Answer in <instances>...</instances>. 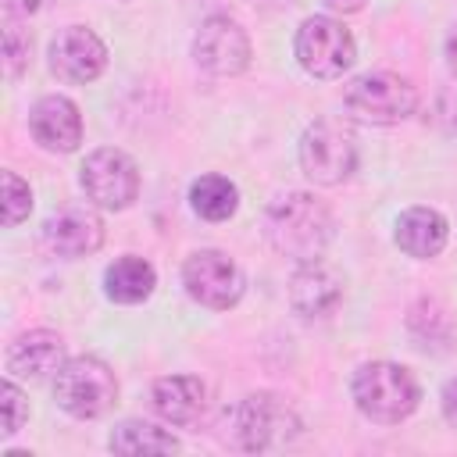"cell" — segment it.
<instances>
[{
  "label": "cell",
  "mask_w": 457,
  "mask_h": 457,
  "mask_svg": "<svg viewBox=\"0 0 457 457\" xmlns=\"http://www.w3.org/2000/svg\"><path fill=\"white\" fill-rule=\"evenodd\" d=\"M264 236L275 253L307 264L318 261L328 236H332V214L328 207L311 193H289L275 200L264 214Z\"/></svg>",
  "instance_id": "obj_1"
},
{
  "label": "cell",
  "mask_w": 457,
  "mask_h": 457,
  "mask_svg": "<svg viewBox=\"0 0 457 457\" xmlns=\"http://www.w3.org/2000/svg\"><path fill=\"white\" fill-rule=\"evenodd\" d=\"M418 400H421V389L403 364L371 361V364H361L353 375V403L364 418L378 425H400L403 418L414 414Z\"/></svg>",
  "instance_id": "obj_2"
},
{
  "label": "cell",
  "mask_w": 457,
  "mask_h": 457,
  "mask_svg": "<svg viewBox=\"0 0 457 457\" xmlns=\"http://www.w3.org/2000/svg\"><path fill=\"white\" fill-rule=\"evenodd\" d=\"M54 400L71 418H100L118 400V378L100 357H71L54 375Z\"/></svg>",
  "instance_id": "obj_3"
},
{
  "label": "cell",
  "mask_w": 457,
  "mask_h": 457,
  "mask_svg": "<svg viewBox=\"0 0 457 457\" xmlns=\"http://www.w3.org/2000/svg\"><path fill=\"white\" fill-rule=\"evenodd\" d=\"M300 168L318 186H339L357 168V143L346 121L318 118L300 136Z\"/></svg>",
  "instance_id": "obj_4"
},
{
  "label": "cell",
  "mask_w": 457,
  "mask_h": 457,
  "mask_svg": "<svg viewBox=\"0 0 457 457\" xmlns=\"http://www.w3.org/2000/svg\"><path fill=\"white\" fill-rule=\"evenodd\" d=\"M346 111L368 125H396L418 107V93L407 79L393 71H368L346 86Z\"/></svg>",
  "instance_id": "obj_5"
},
{
  "label": "cell",
  "mask_w": 457,
  "mask_h": 457,
  "mask_svg": "<svg viewBox=\"0 0 457 457\" xmlns=\"http://www.w3.org/2000/svg\"><path fill=\"white\" fill-rule=\"evenodd\" d=\"M353 36L343 21L328 14H314L296 29V61L314 79H339L353 64Z\"/></svg>",
  "instance_id": "obj_6"
},
{
  "label": "cell",
  "mask_w": 457,
  "mask_h": 457,
  "mask_svg": "<svg viewBox=\"0 0 457 457\" xmlns=\"http://www.w3.org/2000/svg\"><path fill=\"white\" fill-rule=\"evenodd\" d=\"M86 196L104 211H125L139 196V168L125 150H93L79 175Z\"/></svg>",
  "instance_id": "obj_7"
},
{
  "label": "cell",
  "mask_w": 457,
  "mask_h": 457,
  "mask_svg": "<svg viewBox=\"0 0 457 457\" xmlns=\"http://www.w3.org/2000/svg\"><path fill=\"white\" fill-rule=\"evenodd\" d=\"M182 286H186V293L196 303H204L211 311H228L232 303H239L246 282H243L239 264L228 253H221V250H196L182 264Z\"/></svg>",
  "instance_id": "obj_8"
},
{
  "label": "cell",
  "mask_w": 457,
  "mask_h": 457,
  "mask_svg": "<svg viewBox=\"0 0 457 457\" xmlns=\"http://www.w3.org/2000/svg\"><path fill=\"white\" fill-rule=\"evenodd\" d=\"M296 432H300V418L289 411L286 400L271 393H253L236 411V436L246 450L261 453V450L289 446Z\"/></svg>",
  "instance_id": "obj_9"
},
{
  "label": "cell",
  "mask_w": 457,
  "mask_h": 457,
  "mask_svg": "<svg viewBox=\"0 0 457 457\" xmlns=\"http://www.w3.org/2000/svg\"><path fill=\"white\" fill-rule=\"evenodd\" d=\"M193 61H196L207 75H218V79L239 75V71L250 64V39H246V32H243L232 18L214 14V18H207V21L196 29Z\"/></svg>",
  "instance_id": "obj_10"
},
{
  "label": "cell",
  "mask_w": 457,
  "mask_h": 457,
  "mask_svg": "<svg viewBox=\"0 0 457 457\" xmlns=\"http://www.w3.org/2000/svg\"><path fill=\"white\" fill-rule=\"evenodd\" d=\"M107 64V46L86 25H68L50 39V68L64 82H93Z\"/></svg>",
  "instance_id": "obj_11"
},
{
  "label": "cell",
  "mask_w": 457,
  "mask_h": 457,
  "mask_svg": "<svg viewBox=\"0 0 457 457\" xmlns=\"http://www.w3.org/2000/svg\"><path fill=\"white\" fill-rule=\"evenodd\" d=\"M43 243L57 257H86L104 243V221L96 211L68 204L43 221Z\"/></svg>",
  "instance_id": "obj_12"
},
{
  "label": "cell",
  "mask_w": 457,
  "mask_h": 457,
  "mask_svg": "<svg viewBox=\"0 0 457 457\" xmlns=\"http://www.w3.org/2000/svg\"><path fill=\"white\" fill-rule=\"evenodd\" d=\"M29 129L39 146L54 154H71L82 143V114L68 96H43L29 111Z\"/></svg>",
  "instance_id": "obj_13"
},
{
  "label": "cell",
  "mask_w": 457,
  "mask_h": 457,
  "mask_svg": "<svg viewBox=\"0 0 457 457\" xmlns=\"http://www.w3.org/2000/svg\"><path fill=\"white\" fill-rule=\"evenodd\" d=\"M339 300H343V278L328 264H321V261L300 264V271L289 282V303L296 314L325 318L339 307Z\"/></svg>",
  "instance_id": "obj_14"
},
{
  "label": "cell",
  "mask_w": 457,
  "mask_h": 457,
  "mask_svg": "<svg viewBox=\"0 0 457 457\" xmlns=\"http://www.w3.org/2000/svg\"><path fill=\"white\" fill-rule=\"evenodd\" d=\"M64 364V343L57 332H46V328H36V332H25L11 343L7 350V375L11 378H46V375H57Z\"/></svg>",
  "instance_id": "obj_15"
},
{
  "label": "cell",
  "mask_w": 457,
  "mask_h": 457,
  "mask_svg": "<svg viewBox=\"0 0 457 457\" xmlns=\"http://www.w3.org/2000/svg\"><path fill=\"white\" fill-rule=\"evenodd\" d=\"M393 236H396V246L407 257L428 261L446 246V218L439 211H432V207H407L396 218V232Z\"/></svg>",
  "instance_id": "obj_16"
},
{
  "label": "cell",
  "mask_w": 457,
  "mask_h": 457,
  "mask_svg": "<svg viewBox=\"0 0 457 457\" xmlns=\"http://www.w3.org/2000/svg\"><path fill=\"white\" fill-rule=\"evenodd\" d=\"M150 400L168 425H189L204 411V382L193 375H164L154 382Z\"/></svg>",
  "instance_id": "obj_17"
},
{
  "label": "cell",
  "mask_w": 457,
  "mask_h": 457,
  "mask_svg": "<svg viewBox=\"0 0 457 457\" xmlns=\"http://www.w3.org/2000/svg\"><path fill=\"white\" fill-rule=\"evenodd\" d=\"M154 286H157L154 264L143 261V257H132V253L118 257V261L104 271V293H107L114 303H139V300H146V296L154 293Z\"/></svg>",
  "instance_id": "obj_18"
},
{
  "label": "cell",
  "mask_w": 457,
  "mask_h": 457,
  "mask_svg": "<svg viewBox=\"0 0 457 457\" xmlns=\"http://www.w3.org/2000/svg\"><path fill=\"white\" fill-rule=\"evenodd\" d=\"M189 204L200 218L207 221H225L236 214L239 207V189L236 182H228L225 175H200L193 186H189Z\"/></svg>",
  "instance_id": "obj_19"
},
{
  "label": "cell",
  "mask_w": 457,
  "mask_h": 457,
  "mask_svg": "<svg viewBox=\"0 0 457 457\" xmlns=\"http://www.w3.org/2000/svg\"><path fill=\"white\" fill-rule=\"evenodd\" d=\"M107 446H111L114 453L139 457V453H171L179 443H175L171 432H164V428H157V425H146V421H121V425L111 432Z\"/></svg>",
  "instance_id": "obj_20"
},
{
  "label": "cell",
  "mask_w": 457,
  "mask_h": 457,
  "mask_svg": "<svg viewBox=\"0 0 457 457\" xmlns=\"http://www.w3.org/2000/svg\"><path fill=\"white\" fill-rule=\"evenodd\" d=\"M32 211V189L14 171H4V225L25 221Z\"/></svg>",
  "instance_id": "obj_21"
},
{
  "label": "cell",
  "mask_w": 457,
  "mask_h": 457,
  "mask_svg": "<svg viewBox=\"0 0 457 457\" xmlns=\"http://www.w3.org/2000/svg\"><path fill=\"white\" fill-rule=\"evenodd\" d=\"M0 403H4V436H14V432L21 428V421L29 418V400L21 396V389H18L11 378H4V386H0Z\"/></svg>",
  "instance_id": "obj_22"
},
{
  "label": "cell",
  "mask_w": 457,
  "mask_h": 457,
  "mask_svg": "<svg viewBox=\"0 0 457 457\" xmlns=\"http://www.w3.org/2000/svg\"><path fill=\"white\" fill-rule=\"evenodd\" d=\"M4 54H7V71L18 75L25 68V57H29V39H21V32L14 25L4 32Z\"/></svg>",
  "instance_id": "obj_23"
},
{
  "label": "cell",
  "mask_w": 457,
  "mask_h": 457,
  "mask_svg": "<svg viewBox=\"0 0 457 457\" xmlns=\"http://www.w3.org/2000/svg\"><path fill=\"white\" fill-rule=\"evenodd\" d=\"M443 418L457 428V378H450V382L443 386Z\"/></svg>",
  "instance_id": "obj_24"
},
{
  "label": "cell",
  "mask_w": 457,
  "mask_h": 457,
  "mask_svg": "<svg viewBox=\"0 0 457 457\" xmlns=\"http://www.w3.org/2000/svg\"><path fill=\"white\" fill-rule=\"evenodd\" d=\"M446 64H450V71L457 75V29L446 36Z\"/></svg>",
  "instance_id": "obj_25"
},
{
  "label": "cell",
  "mask_w": 457,
  "mask_h": 457,
  "mask_svg": "<svg viewBox=\"0 0 457 457\" xmlns=\"http://www.w3.org/2000/svg\"><path fill=\"white\" fill-rule=\"evenodd\" d=\"M328 7H336V11H361L364 7V0H325Z\"/></svg>",
  "instance_id": "obj_26"
}]
</instances>
